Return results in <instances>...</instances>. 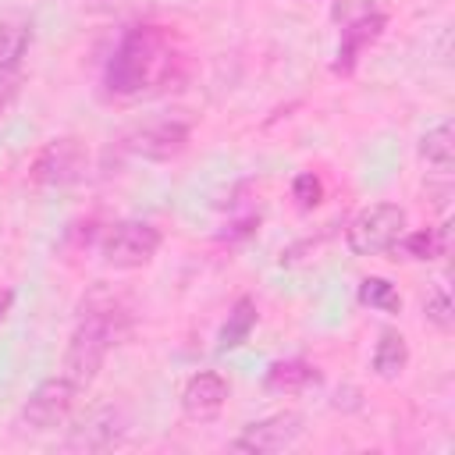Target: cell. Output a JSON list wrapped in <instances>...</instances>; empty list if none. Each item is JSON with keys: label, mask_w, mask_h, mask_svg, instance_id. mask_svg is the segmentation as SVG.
<instances>
[{"label": "cell", "mask_w": 455, "mask_h": 455, "mask_svg": "<svg viewBox=\"0 0 455 455\" xmlns=\"http://www.w3.org/2000/svg\"><path fill=\"white\" fill-rule=\"evenodd\" d=\"M7 302H11V291H4V295H0V316H4V309H7Z\"/></svg>", "instance_id": "cell-22"}, {"label": "cell", "mask_w": 455, "mask_h": 455, "mask_svg": "<svg viewBox=\"0 0 455 455\" xmlns=\"http://www.w3.org/2000/svg\"><path fill=\"white\" fill-rule=\"evenodd\" d=\"M291 196H295L299 210H313V206H320V199H323V181H320L313 171H306V174H299V178L291 181Z\"/></svg>", "instance_id": "cell-20"}, {"label": "cell", "mask_w": 455, "mask_h": 455, "mask_svg": "<svg viewBox=\"0 0 455 455\" xmlns=\"http://www.w3.org/2000/svg\"><path fill=\"white\" fill-rule=\"evenodd\" d=\"M384 14H359L345 32H341V46H338V60H334V71L338 75H348L352 68H355V60L363 57V50L370 46V43H377L380 39V32H384Z\"/></svg>", "instance_id": "cell-10"}, {"label": "cell", "mask_w": 455, "mask_h": 455, "mask_svg": "<svg viewBox=\"0 0 455 455\" xmlns=\"http://www.w3.org/2000/svg\"><path fill=\"white\" fill-rule=\"evenodd\" d=\"M32 43V25L28 21H0V71H18L21 57Z\"/></svg>", "instance_id": "cell-17"}, {"label": "cell", "mask_w": 455, "mask_h": 455, "mask_svg": "<svg viewBox=\"0 0 455 455\" xmlns=\"http://www.w3.org/2000/svg\"><path fill=\"white\" fill-rule=\"evenodd\" d=\"M117 331L100 320V316H82V323L75 327L71 341H68V352H64V377L78 387H89L100 370H103V359H107V348L117 345Z\"/></svg>", "instance_id": "cell-2"}, {"label": "cell", "mask_w": 455, "mask_h": 455, "mask_svg": "<svg viewBox=\"0 0 455 455\" xmlns=\"http://www.w3.org/2000/svg\"><path fill=\"white\" fill-rule=\"evenodd\" d=\"M78 391H82V387L71 384L68 377H50V380H43V384L25 398V405H21V423H25L28 430H53V427H60V423L71 416Z\"/></svg>", "instance_id": "cell-6"}, {"label": "cell", "mask_w": 455, "mask_h": 455, "mask_svg": "<svg viewBox=\"0 0 455 455\" xmlns=\"http://www.w3.org/2000/svg\"><path fill=\"white\" fill-rule=\"evenodd\" d=\"M409 366V341L398 331H380V341L373 348V373L380 380H398Z\"/></svg>", "instance_id": "cell-14"}, {"label": "cell", "mask_w": 455, "mask_h": 455, "mask_svg": "<svg viewBox=\"0 0 455 455\" xmlns=\"http://www.w3.org/2000/svg\"><path fill=\"white\" fill-rule=\"evenodd\" d=\"M160 249V228H153L149 220H117L103 231L100 252L103 263L114 270H139L146 267Z\"/></svg>", "instance_id": "cell-4"}, {"label": "cell", "mask_w": 455, "mask_h": 455, "mask_svg": "<svg viewBox=\"0 0 455 455\" xmlns=\"http://www.w3.org/2000/svg\"><path fill=\"white\" fill-rule=\"evenodd\" d=\"M423 313H427V323H434V327L444 331V334L455 327V306H451V295H448L444 284H437V288L427 295Z\"/></svg>", "instance_id": "cell-19"}, {"label": "cell", "mask_w": 455, "mask_h": 455, "mask_svg": "<svg viewBox=\"0 0 455 455\" xmlns=\"http://www.w3.org/2000/svg\"><path fill=\"white\" fill-rule=\"evenodd\" d=\"M359 302L377 309V313H398L402 309V295L387 277H363L359 281Z\"/></svg>", "instance_id": "cell-18"}, {"label": "cell", "mask_w": 455, "mask_h": 455, "mask_svg": "<svg viewBox=\"0 0 455 455\" xmlns=\"http://www.w3.org/2000/svg\"><path fill=\"white\" fill-rule=\"evenodd\" d=\"M402 252L409 259H441L448 256V245H451V224L444 220L441 228H427V231H416V235H402Z\"/></svg>", "instance_id": "cell-15"}, {"label": "cell", "mask_w": 455, "mask_h": 455, "mask_svg": "<svg viewBox=\"0 0 455 455\" xmlns=\"http://www.w3.org/2000/svg\"><path fill=\"white\" fill-rule=\"evenodd\" d=\"M320 384V370L306 359H284V363H274L263 377V387L274 391V395H299L306 387H316Z\"/></svg>", "instance_id": "cell-12"}, {"label": "cell", "mask_w": 455, "mask_h": 455, "mask_svg": "<svg viewBox=\"0 0 455 455\" xmlns=\"http://www.w3.org/2000/svg\"><path fill=\"white\" fill-rule=\"evenodd\" d=\"M419 156L437 171H451V164H455V128H451V121H441L437 128H430L419 139Z\"/></svg>", "instance_id": "cell-16"}, {"label": "cell", "mask_w": 455, "mask_h": 455, "mask_svg": "<svg viewBox=\"0 0 455 455\" xmlns=\"http://www.w3.org/2000/svg\"><path fill=\"white\" fill-rule=\"evenodd\" d=\"M18 89H21V75L18 71H0V114L14 103Z\"/></svg>", "instance_id": "cell-21"}, {"label": "cell", "mask_w": 455, "mask_h": 455, "mask_svg": "<svg viewBox=\"0 0 455 455\" xmlns=\"http://www.w3.org/2000/svg\"><path fill=\"white\" fill-rule=\"evenodd\" d=\"M167 60L171 57H167V46H164L160 32L149 28V25H139L110 53L107 71H103V82H107V89L114 96H135L146 85H153L156 78H164Z\"/></svg>", "instance_id": "cell-1"}, {"label": "cell", "mask_w": 455, "mask_h": 455, "mask_svg": "<svg viewBox=\"0 0 455 455\" xmlns=\"http://www.w3.org/2000/svg\"><path fill=\"white\" fill-rule=\"evenodd\" d=\"M124 427H121V416L114 409H100L92 412L89 419H82L71 437H68V448H85V451H103V448H114L121 441Z\"/></svg>", "instance_id": "cell-11"}, {"label": "cell", "mask_w": 455, "mask_h": 455, "mask_svg": "<svg viewBox=\"0 0 455 455\" xmlns=\"http://www.w3.org/2000/svg\"><path fill=\"white\" fill-rule=\"evenodd\" d=\"M256 320H259L256 302H252L249 295H242V299L231 306V313H228V320H224V327H220V334H217V352L224 355V352H231V348L245 345L249 334H252V327H256Z\"/></svg>", "instance_id": "cell-13"}, {"label": "cell", "mask_w": 455, "mask_h": 455, "mask_svg": "<svg viewBox=\"0 0 455 455\" xmlns=\"http://www.w3.org/2000/svg\"><path fill=\"white\" fill-rule=\"evenodd\" d=\"M185 146H188V124L185 121H149L124 139V149L142 156V160H171Z\"/></svg>", "instance_id": "cell-8"}, {"label": "cell", "mask_w": 455, "mask_h": 455, "mask_svg": "<svg viewBox=\"0 0 455 455\" xmlns=\"http://www.w3.org/2000/svg\"><path fill=\"white\" fill-rule=\"evenodd\" d=\"M405 235V210L398 203H373L348 220L345 242L355 256H377L398 245Z\"/></svg>", "instance_id": "cell-3"}, {"label": "cell", "mask_w": 455, "mask_h": 455, "mask_svg": "<svg viewBox=\"0 0 455 455\" xmlns=\"http://www.w3.org/2000/svg\"><path fill=\"white\" fill-rule=\"evenodd\" d=\"M228 402V380L213 370H199L185 380L181 387V412L192 419V423H210L220 416Z\"/></svg>", "instance_id": "cell-9"}, {"label": "cell", "mask_w": 455, "mask_h": 455, "mask_svg": "<svg viewBox=\"0 0 455 455\" xmlns=\"http://www.w3.org/2000/svg\"><path fill=\"white\" fill-rule=\"evenodd\" d=\"M299 434H302V416L299 412H274L267 419L249 423L231 441V448L235 451H245V455H274V451L291 448L299 441Z\"/></svg>", "instance_id": "cell-7"}, {"label": "cell", "mask_w": 455, "mask_h": 455, "mask_svg": "<svg viewBox=\"0 0 455 455\" xmlns=\"http://www.w3.org/2000/svg\"><path fill=\"white\" fill-rule=\"evenodd\" d=\"M82 174H85V146H82L78 139H71V135L50 139V142L36 153V160H32V167H28V178H32L36 185H50V188L75 185Z\"/></svg>", "instance_id": "cell-5"}]
</instances>
